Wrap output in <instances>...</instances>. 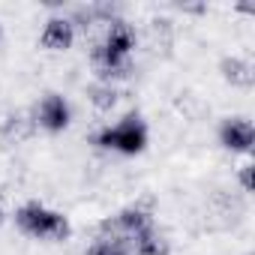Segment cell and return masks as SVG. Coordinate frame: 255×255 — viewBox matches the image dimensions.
<instances>
[{
  "mask_svg": "<svg viewBox=\"0 0 255 255\" xmlns=\"http://www.w3.org/2000/svg\"><path fill=\"white\" fill-rule=\"evenodd\" d=\"M147 141H150V129H147V120L135 111L123 114L117 123H108L93 135V144L102 147V150H111V153H120V156H138L147 150Z\"/></svg>",
  "mask_w": 255,
  "mask_h": 255,
  "instance_id": "3957f363",
  "label": "cell"
},
{
  "mask_svg": "<svg viewBox=\"0 0 255 255\" xmlns=\"http://www.w3.org/2000/svg\"><path fill=\"white\" fill-rule=\"evenodd\" d=\"M138 45V33L126 18H111L105 21L102 39L90 48V66L99 81L111 84L117 78H126L132 72V54Z\"/></svg>",
  "mask_w": 255,
  "mask_h": 255,
  "instance_id": "6da1fadb",
  "label": "cell"
},
{
  "mask_svg": "<svg viewBox=\"0 0 255 255\" xmlns=\"http://www.w3.org/2000/svg\"><path fill=\"white\" fill-rule=\"evenodd\" d=\"M252 171H255V165H252V162H243V165H240V171H237V180H240L243 192H252Z\"/></svg>",
  "mask_w": 255,
  "mask_h": 255,
  "instance_id": "7c38bea8",
  "label": "cell"
},
{
  "mask_svg": "<svg viewBox=\"0 0 255 255\" xmlns=\"http://www.w3.org/2000/svg\"><path fill=\"white\" fill-rule=\"evenodd\" d=\"M219 72H222V78H225L231 87H252V78H255V69H252V63H249L246 57H237V54H231V57H222V63H219Z\"/></svg>",
  "mask_w": 255,
  "mask_h": 255,
  "instance_id": "9c48e42d",
  "label": "cell"
},
{
  "mask_svg": "<svg viewBox=\"0 0 255 255\" xmlns=\"http://www.w3.org/2000/svg\"><path fill=\"white\" fill-rule=\"evenodd\" d=\"M69 123H72V105L63 93L57 90H48L42 93V99L33 105V126H39L42 132L48 135H60L69 129Z\"/></svg>",
  "mask_w": 255,
  "mask_h": 255,
  "instance_id": "5b68a950",
  "label": "cell"
},
{
  "mask_svg": "<svg viewBox=\"0 0 255 255\" xmlns=\"http://www.w3.org/2000/svg\"><path fill=\"white\" fill-rule=\"evenodd\" d=\"M0 225H3V207H0Z\"/></svg>",
  "mask_w": 255,
  "mask_h": 255,
  "instance_id": "4fadbf2b",
  "label": "cell"
},
{
  "mask_svg": "<svg viewBox=\"0 0 255 255\" xmlns=\"http://www.w3.org/2000/svg\"><path fill=\"white\" fill-rule=\"evenodd\" d=\"M15 228L30 237V240H45V243H60L72 237V222L66 213L42 204V201H24L15 210Z\"/></svg>",
  "mask_w": 255,
  "mask_h": 255,
  "instance_id": "7a4b0ae2",
  "label": "cell"
},
{
  "mask_svg": "<svg viewBox=\"0 0 255 255\" xmlns=\"http://www.w3.org/2000/svg\"><path fill=\"white\" fill-rule=\"evenodd\" d=\"M75 42V21L66 15H48L39 30V45L45 51H69Z\"/></svg>",
  "mask_w": 255,
  "mask_h": 255,
  "instance_id": "52a82bcc",
  "label": "cell"
},
{
  "mask_svg": "<svg viewBox=\"0 0 255 255\" xmlns=\"http://www.w3.org/2000/svg\"><path fill=\"white\" fill-rule=\"evenodd\" d=\"M129 255H171V243L153 225V228H147V231H141L138 237L129 240Z\"/></svg>",
  "mask_w": 255,
  "mask_h": 255,
  "instance_id": "ba28073f",
  "label": "cell"
},
{
  "mask_svg": "<svg viewBox=\"0 0 255 255\" xmlns=\"http://www.w3.org/2000/svg\"><path fill=\"white\" fill-rule=\"evenodd\" d=\"M87 99H90L99 111H108V108H114V102H117V90H114V84L96 81V84L87 87Z\"/></svg>",
  "mask_w": 255,
  "mask_h": 255,
  "instance_id": "30bf717a",
  "label": "cell"
},
{
  "mask_svg": "<svg viewBox=\"0 0 255 255\" xmlns=\"http://www.w3.org/2000/svg\"><path fill=\"white\" fill-rule=\"evenodd\" d=\"M84 255H129V246H126L123 240H114V237H102V234H96V240L87 246Z\"/></svg>",
  "mask_w": 255,
  "mask_h": 255,
  "instance_id": "8fae6325",
  "label": "cell"
},
{
  "mask_svg": "<svg viewBox=\"0 0 255 255\" xmlns=\"http://www.w3.org/2000/svg\"><path fill=\"white\" fill-rule=\"evenodd\" d=\"M153 225H156V216H153L150 207H144V204H126V207H120L114 216H108V219L99 222V234H102V237L123 240L126 246H129L132 237H138L141 231H147V228H153Z\"/></svg>",
  "mask_w": 255,
  "mask_h": 255,
  "instance_id": "277c9868",
  "label": "cell"
},
{
  "mask_svg": "<svg viewBox=\"0 0 255 255\" xmlns=\"http://www.w3.org/2000/svg\"><path fill=\"white\" fill-rule=\"evenodd\" d=\"M0 39H3V24H0Z\"/></svg>",
  "mask_w": 255,
  "mask_h": 255,
  "instance_id": "5bb4252c",
  "label": "cell"
},
{
  "mask_svg": "<svg viewBox=\"0 0 255 255\" xmlns=\"http://www.w3.org/2000/svg\"><path fill=\"white\" fill-rule=\"evenodd\" d=\"M216 138H219L222 150L249 156V153H252V144H255L252 120H249V117H225V120L219 123V129H216Z\"/></svg>",
  "mask_w": 255,
  "mask_h": 255,
  "instance_id": "8992f818",
  "label": "cell"
}]
</instances>
